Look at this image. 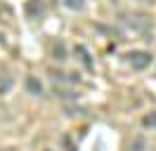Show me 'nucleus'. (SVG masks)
Listing matches in <instances>:
<instances>
[{
    "label": "nucleus",
    "instance_id": "1",
    "mask_svg": "<svg viewBox=\"0 0 156 151\" xmlns=\"http://www.w3.org/2000/svg\"><path fill=\"white\" fill-rule=\"evenodd\" d=\"M151 59H154V57L149 54V52H142V50H140V52H130V54H128L130 66H133V68H137V71L147 68V66L151 64Z\"/></svg>",
    "mask_w": 156,
    "mask_h": 151
},
{
    "label": "nucleus",
    "instance_id": "2",
    "mask_svg": "<svg viewBox=\"0 0 156 151\" xmlns=\"http://www.w3.org/2000/svg\"><path fill=\"white\" fill-rule=\"evenodd\" d=\"M26 90H29L31 94H43V83H40L36 76H29V78H26Z\"/></svg>",
    "mask_w": 156,
    "mask_h": 151
},
{
    "label": "nucleus",
    "instance_id": "3",
    "mask_svg": "<svg viewBox=\"0 0 156 151\" xmlns=\"http://www.w3.org/2000/svg\"><path fill=\"white\" fill-rule=\"evenodd\" d=\"M52 57H55L57 61H64V59H66V45H64V43H55V45H52Z\"/></svg>",
    "mask_w": 156,
    "mask_h": 151
},
{
    "label": "nucleus",
    "instance_id": "4",
    "mask_svg": "<svg viewBox=\"0 0 156 151\" xmlns=\"http://www.w3.org/2000/svg\"><path fill=\"white\" fill-rule=\"evenodd\" d=\"M64 5H66L69 9H80L85 5V0H64Z\"/></svg>",
    "mask_w": 156,
    "mask_h": 151
},
{
    "label": "nucleus",
    "instance_id": "5",
    "mask_svg": "<svg viewBox=\"0 0 156 151\" xmlns=\"http://www.w3.org/2000/svg\"><path fill=\"white\" fill-rule=\"evenodd\" d=\"M76 52L80 54V59H83V64H85V66L90 68V66H92V61H90V57H88V52H85V47H76Z\"/></svg>",
    "mask_w": 156,
    "mask_h": 151
},
{
    "label": "nucleus",
    "instance_id": "6",
    "mask_svg": "<svg viewBox=\"0 0 156 151\" xmlns=\"http://www.w3.org/2000/svg\"><path fill=\"white\" fill-rule=\"evenodd\" d=\"M144 125L147 128H156V111L149 113V116H144Z\"/></svg>",
    "mask_w": 156,
    "mask_h": 151
},
{
    "label": "nucleus",
    "instance_id": "7",
    "mask_svg": "<svg viewBox=\"0 0 156 151\" xmlns=\"http://www.w3.org/2000/svg\"><path fill=\"white\" fill-rule=\"evenodd\" d=\"M5 151H14V149H5Z\"/></svg>",
    "mask_w": 156,
    "mask_h": 151
}]
</instances>
